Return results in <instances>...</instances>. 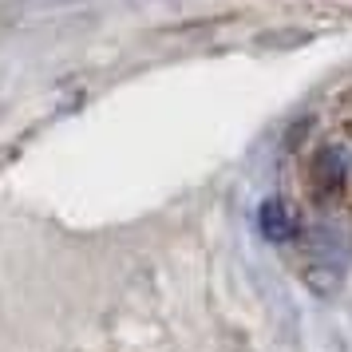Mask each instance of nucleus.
Masks as SVG:
<instances>
[{"instance_id": "2", "label": "nucleus", "mask_w": 352, "mask_h": 352, "mask_svg": "<svg viewBox=\"0 0 352 352\" xmlns=\"http://www.w3.org/2000/svg\"><path fill=\"white\" fill-rule=\"evenodd\" d=\"M261 230H265L273 241H285V238L297 234V226L289 222V214H285L281 202H265V206H261Z\"/></svg>"}, {"instance_id": "1", "label": "nucleus", "mask_w": 352, "mask_h": 352, "mask_svg": "<svg viewBox=\"0 0 352 352\" xmlns=\"http://www.w3.org/2000/svg\"><path fill=\"white\" fill-rule=\"evenodd\" d=\"M301 190L317 210L352 214V111L333 115L305 146Z\"/></svg>"}]
</instances>
